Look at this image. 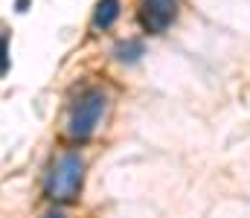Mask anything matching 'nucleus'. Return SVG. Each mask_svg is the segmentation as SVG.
<instances>
[{
  "label": "nucleus",
  "mask_w": 250,
  "mask_h": 218,
  "mask_svg": "<svg viewBox=\"0 0 250 218\" xmlns=\"http://www.w3.org/2000/svg\"><path fill=\"white\" fill-rule=\"evenodd\" d=\"M123 15V3L120 0H99L93 9V29H111Z\"/></svg>",
  "instance_id": "obj_4"
},
{
  "label": "nucleus",
  "mask_w": 250,
  "mask_h": 218,
  "mask_svg": "<svg viewBox=\"0 0 250 218\" xmlns=\"http://www.w3.org/2000/svg\"><path fill=\"white\" fill-rule=\"evenodd\" d=\"M9 35L6 32H0V76H6L9 73Z\"/></svg>",
  "instance_id": "obj_6"
},
{
  "label": "nucleus",
  "mask_w": 250,
  "mask_h": 218,
  "mask_svg": "<svg viewBox=\"0 0 250 218\" xmlns=\"http://www.w3.org/2000/svg\"><path fill=\"white\" fill-rule=\"evenodd\" d=\"M15 9H18V12H26V9H29V0H15Z\"/></svg>",
  "instance_id": "obj_8"
},
{
  "label": "nucleus",
  "mask_w": 250,
  "mask_h": 218,
  "mask_svg": "<svg viewBox=\"0 0 250 218\" xmlns=\"http://www.w3.org/2000/svg\"><path fill=\"white\" fill-rule=\"evenodd\" d=\"M41 218H67V216H64L62 210H47V213H44Z\"/></svg>",
  "instance_id": "obj_7"
},
{
  "label": "nucleus",
  "mask_w": 250,
  "mask_h": 218,
  "mask_svg": "<svg viewBox=\"0 0 250 218\" xmlns=\"http://www.w3.org/2000/svg\"><path fill=\"white\" fill-rule=\"evenodd\" d=\"M143 56H146V44L140 38H125V41H120L114 47V59L120 64H137Z\"/></svg>",
  "instance_id": "obj_5"
},
{
  "label": "nucleus",
  "mask_w": 250,
  "mask_h": 218,
  "mask_svg": "<svg viewBox=\"0 0 250 218\" xmlns=\"http://www.w3.org/2000/svg\"><path fill=\"white\" fill-rule=\"evenodd\" d=\"M181 12V0H140L137 20L146 35H163Z\"/></svg>",
  "instance_id": "obj_3"
},
{
  "label": "nucleus",
  "mask_w": 250,
  "mask_h": 218,
  "mask_svg": "<svg viewBox=\"0 0 250 218\" xmlns=\"http://www.w3.org/2000/svg\"><path fill=\"white\" fill-rule=\"evenodd\" d=\"M105 108H108V93L102 87L82 90L79 99L70 108V117H67V134H70V140H76V143L90 140L93 131L102 122V117H105Z\"/></svg>",
  "instance_id": "obj_2"
},
{
  "label": "nucleus",
  "mask_w": 250,
  "mask_h": 218,
  "mask_svg": "<svg viewBox=\"0 0 250 218\" xmlns=\"http://www.w3.org/2000/svg\"><path fill=\"white\" fill-rule=\"evenodd\" d=\"M84 157L79 151H64L62 157L50 166L44 178V192L56 204H73L84 186Z\"/></svg>",
  "instance_id": "obj_1"
}]
</instances>
